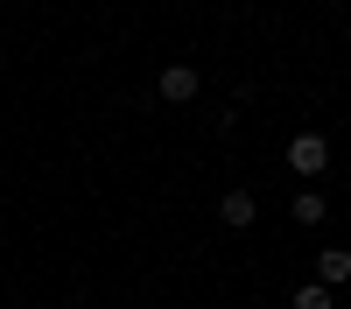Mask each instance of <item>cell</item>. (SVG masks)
<instances>
[{"instance_id":"obj_1","label":"cell","mask_w":351,"mask_h":309,"mask_svg":"<svg viewBox=\"0 0 351 309\" xmlns=\"http://www.w3.org/2000/svg\"><path fill=\"white\" fill-rule=\"evenodd\" d=\"M288 169H295V176H324L330 169V140L324 134H295L288 140Z\"/></svg>"},{"instance_id":"obj_2","label":"cell","mask_w":351,"mask_h":309,"mask_svg":"<svg viewBox=\"0 0 351 309\" xmlns=\"http://www.w3.org/2000/svg\"><path fill=\"white\" fill-rule=\"evenodd\" d=\"M197 84H204V77H197V71H190V64H169V71H162V77H155V92H162V99H169V106H183V99H197Z\"/></svg>"},{"instance_id":"obj_3","label":"cell","mask_w":351,"mask_h":309,"mask_svg":"<svg viewBox=\"0 0 351 309\" xmlns=\"http://www.w3.org/2000/svg\"><path fill=\"white\" fill-rule=\"evenodd\" d=\"M316 281H324V288H344V281H351V253L324 246V253H316Z\"/></svg>"},{"instance_id":"obj_4","label":"cell","mask_w":351,"mask_h":309,"mask_svg":"<svg viewBox=\"0 0 351 309\" xmlns=\"http://www.w3.org/2000/svg\"><path fill=\"white\" fill-rule=\"evenodd\" d=\"M253 211H260V204H253V190H225V204H218V218L232 225V232H246Z\"/></svg>"},{"instance_id":"obj_5","label":"cell","mask_w":351,"mask_h":309,"mask_svg":"<svg viewBox=\"0 0 351 309\" xmlns=\"http://www.w3.org/2000/svg\"><path fill=\"white\" fill-rule=\"evenodd\" d=\"M324 211H330L324 190H302V197H295V218H302V225H324Z\"/></svg>"},{"instance_id":"obj_6","label":"cell","mask_w":351,"mask_h":309,"mask_svg":"<svg viewBox=\"0 0 351 309\" xmlns=\"http://www.w3.org/2000/svg\"><path fill=\"white\" fill-rule=\"evenodd\" d=\"M330 295H337V288H324V281H309V288H295L288 302H295V309H330Z\"/></svg>"}]
</instances>
